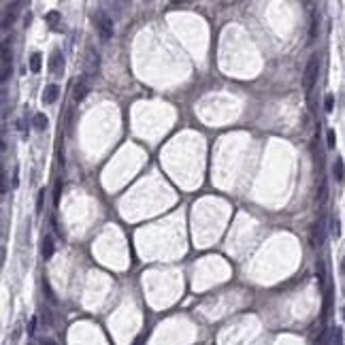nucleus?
<instances>
[{"mask_svg": "<svg viewBox=\"0 0 345 345\" xmlns=\"http://www.w3.org/2000/svg\"><path fill=\"white\" fill-rule=\"evenodd\" d=\"M41 345H56V343L49 341V339H41Z\"/></svg>", "mask_w": 345, "mask_h": 345, "instance_id": "obj_25", "label": "nucleus"}, {"mask_svg": "<svg viewBox=\"0 0 345 345\" xmlns=\"http://www.w3.org/2000/svg\"><path fill=\"white\" fill-rule=\"evenodd\" d=\"M83 68H85V77H94L98 68H101V56H98V51L94 47H87Z\"/></svg>", "mask_w": 345, "mask_h": 345, "instance_id": "obj_3", "label": "nucleus"}, {"mask_svg": "<svg viewBox=\"0 0 345 345\" xmlns=\"http://www.w3.org/2000/svg\"><path fill=\"white\" fill-rule=\"evenodd\" d=\"M332 107H335V96L326 94V98H324V111H326V113H332Z\"/></svg>", "mask_w": 345, "mask_h": 345, "instance_id": "obj_15", "label": "nucleus"}, {"mask_svg": "<svg viewBox=\"0 0 345 345\" xmlns=\"http://www.w3.org/2000/svg\"><path fill=\"white\" fill-rule=\"evenodd\" d=\"M54 251H56V245H54V237H45L43 239V245H41V256H43L45 260H49L51 256H54Z\"/></svg>", "mask_w": 345, "mask_h": 345, "instance_id": "obj_8", "label": "nucleus"}, {"mask_svg": "<svg viewBox=\"0 0 345 345\" xmlns=\"http://www.w3.org/2000/svg\"><path fill=\"white\" fill-rule=\"evenodd\" d=\"M43 198H45V190H39V194H37V211L39 213L43 211Z\"/></svg>", "mask_w": 345, "mask_h": 345, "instance_id": "obj_21", "label": "nucleus"}, {"mask_svg": "<svg viewBox=\"0 0 345 345\" xmlns=\"http://www.w3.org/2000/svg\"><path fill=\"white\" fill-rule=\"evenodd\" d=\"M341 271L345 273V258H343V262H341Z\"/></svg>", "mask_w": 345, "mask_h": 345, "instance_id": "obj_26", "label": "nucleus"}, {"mask_svg": "<svg viewBox=\"0 0 345 345\" xmlns=\"http://www.w3.org/2000/svg\"><path fill=\"white\" fill-rule=\"evenodd\" d=\"M17 130H20V132L28 130V118H26V115H21V118L17 120Z\"/></svg>", "mask_w": 345, "mask_h": 345, "instance_id": "obj_19", "label": "nucleus"}, {"mask_svg": "<svg viewBox=\"0 0 345 345\" xmlns=\"http://www.w3.org/2000/svg\"><path fill=\"white\" fill-rule=\"evenodd\" d=\"M94 21H96L98 32H101V39L102 41H111V37H113V20H111L104 11H96Z\"/></svg>", "mask_w": 345, "mask_h": 345, "instance_id": "obj_2", "label": "nucleus"}, {"mask_svg": "<svg viewBox=\"0 0 345 345\" xmlns=\"http://www.w3.org/2000/svg\"><path fill=\"white\" fill-rule=\"evenodd\" d=\"M332 343L343 345V330L341 328H332Z\"/></svg>", "mask_w": 345, "mask_h": 345, "instance_id": "obj_16", "label": "nucleus"}, {"mask_svg": "<svg viewBox=\"0 0 345 345\" xmlns=\"http://www.w3.org/2000/svg\"><path fill=\"white\" fill-rule=\"evenodd\" d=\"M60 96V87H58L56 83H49V85H45V90H43V102H56V98Z\"/></svg>", "mask_w": 345, "mask_h": 345, "instance_id": "obj_7", "label": "nucleus"}, {"mask_svg": "<svg viewBox=\"0 0 345 345\" xmlns=\"http://www.w3.org/2000/svg\"><path fill=\"white\" fill-rule=\"evenodd\" d=\"M318 75H320V56H311L305 66V75H303V87H305L307 94H311L313 85L318 83Z\"/></svg>", "mask_w": 345, "mask_h": 345, "instance_id": "obj_1", "label": "nucleus"}, {"mask_svg": "<svg viewBox=\"0 0 345 345\" xmlns=\"http://www.w3.org/2000/svg\"><path fill=\"white\" fill-rule=\"evenodd\" d=\"M9 75H11L9 66H7V68H2V83H7V81H9Z\"/></svg>", "mask_w": 345, "mask_h": 345, "instance_id": "obj_22", "label": "nucleus"}, {"mask_svg": "<svg viewBox=\"0 0 345 345\" xmlns=\"http://www.w3.org/2000/svg\"><path fill=\"white\" fill-rule=\"evenodd\" d=\"M62 68H64V56L60 49H54V54L49 58V71L58 75V73H62Z\"/></svg>", "mask_w": 345, "mask_h": 345, "instance_id": "obj_6", "label": "nucleus"}, {"mask_svg": "<svg viewBox=\"0 0 345 345\" xmlns=\"http://www.w3.org/2000/svg\"><path fill=\"white\" fill-rule=\"evenodd\" d=\"M43 292H45V294H47V298H49V303H51V305H56V294H54V290H51V285H49V282H47V279H43Z\"/></svg>", "mask_w": 345, "mask_h": 345, "instance_id": "obj_13", "label": "nucleus"}, {"mask_svg": "<svg viewBox=\"0 0 345 345\" xmlns=\"http://www.w3.org/2000/svg\"><path fill=\"white\" fill-rule=\"evenodd\" d=\"M87 92H90V77H83L77 85H75V90H73V101H75V102H81V101H83V98L87 96Z\"/></svg>", "mask_w": 345, "mask_h": 345, "instance_id": "obj_5", "label": "nucleus"}, {"mask_svg": "<svg viewBox=\"0 0 345 345\" xmlns=\"http://www.w3.org/2000/svg\"><path fill=\"white\" fill-rule=\"evenodd\" d=\"M143 341H145V335H141V337H137V341H134V345H143Z\"/></svg>", "mask_w": 345, "mask_h": 345, "instance_id": "obj_24", "label": "nucleus"}, {"mask_svg": "<svg viewBox=\"0 0 345 345\" xmlns=\"http://www.w3.org/2000/svg\"><path fill=\"white\" fill-rule=\"evenodd\" d=\"M41 62H43V56H41L39 51H34L32 58H30V71L32 73H39L41 71Z\"/></svg>", "mask_w": 345, "mask_h": 345, "instance_id": "obj_11", "label": "nucleus"}, {"mask_svg": "<svg viewBox=\"0 0 345 345\" xmlns=\"http://www.w3.org/2000/svg\"><path fill=\"white\" fill-rule=\"evenodd\" d=\"M45 21H47L51 28H56L58 21H60V13H58V11H49V13L45 15Z\"/></svg>", "mask_w": 345, "mask_h": 345, "instance_id": "obj_12", "label": "nucleus"}, {"mask_svg": "<svg viewBox=\"0 0 345 345\" xmlns=\"http://www.w3.org/2000/svg\"><path fill=\"white\" fill-rule=\"evenodd\" d=\"M315 34H318V17H313L311 20V30H309V41L315 39Z\"/></svg>", "mask_w": 345, "mask_h": 345, "instance_id": "obj_20", "label": "nucleus"}, {"mask_svg": "<svg viewBox=\"0 0 345 345\" xmlns=\"http://www.w3.org/2000/svg\"><path fill=\"white\" fill-rule=\"evenodd\" d=\"M34 328H37V318L30 320V328H28V332H30V335H34Z\"/></svg>", "mask_w": 345, "mask_h": 345, "instance_id": "obj_23", "label": "nucleus"}, {"mask_svg": "<svg viewBox=\"0 0 345 345\" xmlns=\"http://www.w3.org/2000/svg\"><path fill=\"white\" fill-rule=\"evenodd\" d=\"M341 313H343V320H345V305H343V309H341Z\"/></svg>", "mask_w": 345, "mask_h": 345, "instance_id": "obj_27", "label": "nucleus"}, {"mask_svg": "<svg viewBox=\"0 0 345 345\" xmlns=\"http://www.w3.org/2000/svg\"><path fill=\"white\" fill-rule=\"evenodd\" d=\"M324 235H326V224H324V218H320L311 228V245L313 247H320V245L324 243Z\"/></svg>", "mask_w": 345, "mask_h": 345, "instance_id": "obj_4", "label": "nucleus"}, {"mask_svg": "<svg viewBox=\"0 0 345 345\" xmlns=\"http://www.w3.org/2000/svg\"><path fill=\"white\" fill-rule=\"evenodd\" d=\"M326 143H328V147H330V149H335V145H337L335 130H328V132H326Z\"/></svg>", "mask_w": 345, "mask_h": 345, "instance_id": "obj_18", "label": "nucleus"}, {"mask_svg": "<svg viewBox=\"0 0 345 345\" xmlns=\"http://www.w3.org/2000/svg\"><path fill=\"white\" fill-rule=\"evenodd\" d=\"M32 124H34L37 130H45V128L49 126V120H47V115H45V113H34Z\"/></svg>", "mask_w": 345, "mask_h": 345, "instance_id": "obj_9", "label": "nucleus"}, {"mask_svg": "<svg viewBox=\"0 0 345 345\" xmlns=\"http://www.w3.org/2000/svg\"><path fill=\"white\" fill-rule=\"evenodd\" d=\"M60 198H62V179L56 181V185H54V204L56 207L60 204Z\"/></svg>", "mask_w": 345, "mask_h": 345, "instance_id": "obj_14", "label": "nucleus"}, {"mask_svg": "<svg viewBox=\"0 0 345 345\" xmlns=\"http://www.w3.org/2000/svg\"><path fill=\"white\" fill-rule=\"evenodd\" d=\"M330 232H332V237H339V235H341V224H339L337 218L330 220Z\"/></svg>", "mask_w": 345, "mask_h": 345, "instance_id": "obj_17", "label": "nucleus"}, {"mask_svg": "<svg viewBox=\"0 0 345 345\" xmlns=\"http://www.w3.org/2000/svg\"><path fill=\"white\" fill-rule=\"evenodd\" d=\"M332 173H335V179H337V181H343L345 168H343V160H341V158H337V160H335V166H332Z\"/></svg>", "mask_w": 345, "mask_h": 345, "instance_id": "obj_10", "label": "nucleus"}]
</instances>
